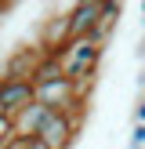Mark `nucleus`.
Masks as SVG:
<instances>
[{
	"label": "nucleus",
	"mask_w": 145,
	"mask_h": 149,
	"mask_svg": "<svg viewBox=\"0 0 145 149\" xmlns=\"http://www.w3.org/2000/svg\"><path fill=\"white\" fill-rule=\"evenodd\" d=\"M102 55H105V44H98V40H69L62 47V69H65V77L69 80H76L80 87H91V80H94V73H98V65H102Z\"/></svg>",
	"instance_id": "obj_1"
},
{
	"label": "nucleus",
	"mask_w": 145,
	"mask_h": 149,
	"mask_svg": "<svg viewBox=\"0 0 145 149\" xmlns=\"http://www.w3.org/2000/svg\"><path fill=\"white\" fill-rule=\"evenodd\" d=\"M76 131H80V120H76V116H69V113H51L47 120H44V127H40L36 138H44L51 149H69L72 142H76Z\"/></svg>",
	"instance_id": "obj_2"
},
{
	"label": "nucleus",
	"mask_w": 145,
	"mask_h": 149,
	"mask_svg": "<svg viewBox=\"0 0 145 149\" xmlns=\"http://www.w3.org/2000/svg\"><path fill=\"white\" fill-rule=\"evenodd\" d=\"M0 106L7 109V116L26 113L29 106H36V84L33 80H0Z\"/></svg>",
	"instance_id": "obj_3"
},
{
	"label": "nucleus",
	"mask_w": 145,
	"mask_h": 149,
	"mask_svg": "<svg viewBox=\"0 0 145 149\" xmlns=\"http://www.w3.org/2000/svg\"><path fill=\"white\" fill-rule=\"evenodd\" d=\"M102 4H105V0H80V4L69 7V40H87V36H94L98 18H102Z\"/></svg>",
	"instance_id": "obj_4"
},
{
	"label": "nucleus",
	"mask_w": 145,
	"mask_h": 149,
	"mask_svg": "<svg viewBox=\"0 0 145 149\" xmlns=\"http://www.w3.org/2000/svg\"><path fill=\"white\" fill-rule=\"evenodd\" d=\"M40 58H44V51L40 47H14L11 55H7V62H4V77L0 80H33L36 77V65H40Z\"/></svg>",
	"instance_id": "obj_5"
},
{
	"label": "nucleus",
	"mask_w": 145,
	"mask_h": 149,
	"mask_svg": "<svg viewBox=\"0 0 145 149\" xmlns=\"http://www.w3.org/2000/svg\"><path fill=\"white\" fill-rule=\"evenodd\" d=\"M51 113H55V109H47V106H29L26 113L14 116V131H18L22 138H36L40 127H44V120H47Z\"/></svg>",
	"instance_id": "obj_6"
},
{
	"label": "nucleus",
	"mask_w": 145,
	"mask_h": 149,
	"mask_svg": "<svg viewBox=\"0 0 145 149\" xmlns=\"http://www.w3.org/2000/svg\"><path fill=\"white\" fill-rule=\"evenodd\" d=\"M120 15H123V7L120 4H102V18H98V29H94V36L91 40H98V44H109V36L116 33V26H120Z\"/></svg>",
	"instance_id": "obj_7"
},
{
	"label": "nucleus",
	"mask_w": 145,
	"mask_h": 149,
	"mask_svg": "<svg viewBox=\"0 0 145 149\" xmlns=\"http://www.w3.org/2000/svg\"><path fill=\"white\" fill-rule=\"evenodd\" d=\"M62 77H65L62 58H58V55H44V58H40V65H36L33 84H51V80H62Z\"/></svg>",
	"instance_id": "obj_8"
},
{
	"label": "nucleus",
	"mask_w": 145,
	"mask_h": 149,
	"mask_svg": "<svg viewBox=\"0 0 145 149\" xmlns=\"http://www.w3.org/2000/svg\"><path fill=\"white\" fill-rule=\"evenodd\" d=\"M127 149H145V124H134V127H130Z\"/></svg>",
	"instance_id": "obj_9"
},
{
	"label": "nucleus",
	"mask_w": 145,
	"mask_h": 149,
	"mask_svg": "<svg viewBox=\"0 0 145 149\" xmlns=\"http://www.w3.org/2000/svg\"><path fill=\"white\" fill-rule=\"evenodd\" d=\"M130 124H145V98L134 102V113H130Z\"/></svg>",
	"instance_id": "obj_10"
},
{
	"label": "nucleus",
	"mask_w": 145,
	"mask_h": 149,
	"mask_svg": "<svg viewBox=\"0 0 145 149\" xmlns=\"http://www.w3.org/2000/svg\"><path fill=\"white\" fill-rule=\"evenodd\" d=\"M134 58L142 62V69H145V33H142V40H138V47H134Z\"/></svg>",
	"instance_id": "obj_11"
},
{
	"label": "nucleus",
	"mask_w": 145,
	"mask_h": 149,
	"mask_svg": "<svg viewBox=\"0 0 145 149\" xmlns=\"http://www.w3.org/2000/svg\"><path fill=\"white\" fill-rule=\"evenodd\" d=\"M29 149H51V146L44 142V138H33V142H29Z\"/></svg>",
	"instance_id": "obj_12"
},
{
	"label": "nucleus",
	"mask_w": 145,
	"mask_h": 149,
	"mask_svg": "<svg viewBox=\"0 0 145 149\" xmlns=\"http://www.w3.org/2000/svg\"><path fill=\"white\" fill-rule=\"evenodd\" d=\"M138 11H142V26H145V0H142V7H138Z\"/></svg>",
	"instance_id": "obj_13"
},
{
	"label": "nucleus",
	"mask_w": 145,
	"mask_h": 149,
	"mask_svg": "<svg viewBox=\"0 0 145 149\" xmlns=\"http://www.w3.org/2000/svg\"><path fill=\"white\" fill-rule=\"evenodd\" d=\"M4 116H7V109H4V106H0V120H4Z\"/></svg>",
	"instance_id": "obj_14"
},
{
	"label": "nucleus",
	"mask_w": 145,
	"mask_h": 149,
	"mask_svg": "<svg viewBox=\"0 0 145 149\" xmlns=\"http://www.w3.org/2000/svg\"><path fill=\"white\" fill-rule=\"evenodd\" d=\"M4 146H7V142H0V149H4Z\"/></svg>",
	"instance_id": "obj_15"
},
{
	"label": "nucleus",
	"mask_w": 145,
	"mask_h": 149,
	"mask_svg": "<svg viewBox=\"0 0 145 149\" xmlns=\"http://www.w3.org/2000/svg\"><path fill=\"white\" fill-rule=\"evenodd\" d=\"M0 15H4V7H0Z\"/></svg>",
	"instance_id": "obj_16"
},
{
	"label": "nucleus",
	"mask_w": 145,
	"mask_h": 149,
	"mask_svg": "<svg viewBox=\"0 0 145 149\" xmlns=\"http://www.w3.org/2000/svg\"><path fill=\"white\" fill-rule=\"evenodd\" d=\"M142 98H145V95H142Z\"/></svg>",
	"instance_id": "obj_17"
}]
</instances>
